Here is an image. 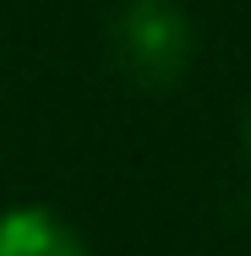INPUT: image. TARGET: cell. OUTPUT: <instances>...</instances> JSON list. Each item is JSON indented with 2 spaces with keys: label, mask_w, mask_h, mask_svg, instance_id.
I'll use <instances>...</instances> for the list:
<instances>
[{
  "label": "cell",
  "mask_w": 251,
  "mask_h": 256,
  "mask_svg": "<svg viewBox=\"0 0 251 256\" xmlns=\"http://www.w3.org/2000/svg\"><path fill=\"white\" fill-rule=\"evenodd\" d=\"M109 54L126 82L164 93L191 66V16L180 0H126L109 22Z\"/></svg>",
  "instance_id": "cell-1"
},
{
  "label": "cell",
  "mask_w": 251,
  "mask_h": 256,
  "mask_svg": "<svg viewBox=\"0 0 251 256\" xmlns=\"http://www.w3.org/2000/svg\"><path fill=\"white\" fill-rule=\"evenodd\" d=\"M0 256H82L66 224H55L39 207H17L0 218Z\"/></svg>",
  "instance_id": "cell-2"
},
{
  "label": "cell",
  "mask_w": 251,
  "mask_h": 256,
  "mask_svg": "<svg viewBox=\"0 0 251 256\" xmlns=\"http://www.w3.org/2000/svg\"><path fill=\"white\" fill-rule=\"evenodd\" d=\"M246 136H251V120H246Z\"/></svg>",
  "instance_id": "cell-3"
}]
</instances>
